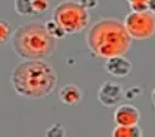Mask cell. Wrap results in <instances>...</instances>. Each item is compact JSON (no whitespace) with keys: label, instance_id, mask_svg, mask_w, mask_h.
Segmentation results:
<instances>
[{"label":"cell","instance_id":"obj_21","mask_svg":"<svg viewBox=\"0 0 155 137\" xmlns=\"http://www.w3.org/2000/svg\"><path fill=\"white\" fill-rule=\"evenodd\" d=\"M151 103H153L154 108H155V88L153 89V92H151Z\"/></svg>","mask_w":155,"mask_h":137},{"label":"cell","instance_id":"obj_10","mask_svg":"<svg viewBox=\"0 0 155 137\" xmlns=\"http://www.w3.org/2000/svg\"><path fill=\"white\" fill-rule=\"evenodd\" d=\"M143 130L141 127L137 125H130V126H121L117 125L114 131L112 136L114 137H143Z\"/></svg>","mask_w":155,"mask_h":137},{"label":"cell","instance_id":"obj_19","mask_svg":"<svg viewBox=\"0 0 155 137\" xmlns=\"http://www.w3.org/2000/svg\"><path fill=\"white\" fill-rule=\"evenodd\" d=\"M149 11L155 15V0H150L149 2Z\"/></svg>","mask_w":155,"mask_h":137},{"label":"cell","instance_id":"obj_14","mask_svg":"<svg viewBox=\"0 0 155 137\" xmlns=\"http://www.w3.org/2000/svg\"><path fill=\"white\" fill-rule=\"evenodd\" d=\"M10 34H12L10 24L5 19H2L0 20V42H2V44L6 43V40L9 39Z\"/></svg>","mask_w":155,"mask_h":137},{"label":"cell","instance_id":"obj_12","mask_svg":"<svg viewBox=\"0 0 155 137\" xmlns=\"http://www.w3.org/2000/svg\"><path fill=\"white\" fill-rule=\"evenodd\" d=\"M44 25H45V28H47L48 33H49L53 38H56L57 40H58V39H62V38H64V37L67 35V33L64 32V29L62 28L56 20H53V19L47 20V21L44 23Z\"/></svg>","mask_w":155,"mask_h":137},{"label":"cell","instance_id":"obj_15","mask_svg":"<svg viewBox=\"0 0 155 137\" xmlns=\"http://www.w3.org/2000/svg\"><path fill=\"white\" fill-rule=\"evenodd\" d=\"M32 4H33V9H34L35 15L44 14L49 8L48 0H32Z\"/></svg>","mask_w":155,"mask_h":137},{"label":"cell","instance_id":"obj_7","mask_svg":"<svg viewBox=\"0 0 155 137\" xmlns=\"http://www.w3.org/2000/svg\"><path fill=\"white\" fill-rule=\"evenodd\" d=\"M105 71L106 73L114 75L117 78H124L133 71V64L129 59H126L124 56H116L107 58L105 62Z\"/></svg>","mask_w":155,"mask_h":137},{"label":"cell","instance_id":"obj_17","mask_svg":"<svg viewBox=\"0 0 155 137\" xmlns=\"http://www.w3.org/2000/svg\"><path fill=\"white\" fill-rule=\"evenodd\" d=\"M131 13H145L149 11V3H137V4H129Z\"/></svg>","mask_w":155,"mask_h":137},{"label":"cell","instance_id":"obj_9","mask_svg":"<svg viewBox=\"0 0 155 137\" xmlns=\"http://www.w3.org/2000/svg\"><path fill=\"white\" fill-rule=\"evenodd\" d=\"M83 98V93L81 88L74 84H66L59 91V101L66 106H76Z\"/></svg>","mask_w":155,"mask_h":137},{"label":"cell","instance_id":"obj_11","mask_svg":"<svg viewBox=\"0 0 155 137\" xmlns=\"http://www.w3.org/2000/svg\"><path fill=\"white\" fill-rule=\"evenodd\" d=\"M14 10L17 14L21 15V17L35 15L32 0H14Z\"/></svg>","mask_w":155,"mask_h":137},{"label":"cell","instance_id":"obj_2","mask_svg":"<svg viewBox=\"0 0 155 137\" xmlns=\"http://www.w3.org/2000/svg\"><path fill=\"white\" fill-rule=\"evenodd\" d=\"M133 38L117 19H101L90 28L86 43L90 52L97 58L107 59L116 56H125L131 48Z\"/></svg>","mask_w":155,"mask_h":137},{"label":"cell","instance_id":"obj_3","mask_svg":"<svg viewBox=\"0 0 155 137\" xmlns=\"http://www.w3.org/2000/svg\"><path fill=\"white\" fill-rule=\"evenodd\" d=\"M12 48L19 58L47 59L57 49V39L53 38L44 24L32 21L20 25L12 35Z\"/></svg>","mask_w":155,"mask_h":137},{"label":"cell","instance_id":"obj_18","mask_svg":"<svg viewBox=\"0 0 155 137\" xmlns=\"http://www.w3.org/2000/svg\"><path fill=\"white\" fill-rule=\"evenodd\" d=\"M78 3L87 10H92L98 5V0H78Z\"/></svg>","mask_w":155,"mask_h":137},{"label":"cell","instance_id":"obj_5","mask_svg":"<svg viewBox=\"0 0 155 137\" xmlns=\"http://www.w3.org/2000/svg\"><path fill=\"white\" fill-rule=\"evenodd\" d=\"M124 25L133 39H150L155 35V15L150 11L130 13L124 20Z\"/></svg>","mask_w":155,"mask_h":137},{"label":"cell","instance_id":"obj_16","mask_svg":"<svg viewBox=\"0 0 155 137\" xmlns=\"http://www.w3.org/2000/svg\"><path fill=\"white\" fill-rule=\"evenodd\" d=\"M143 93V89L140 88V87H130V88H127L126 91H124V97L126 98V100H134V98H136V97H139Z\"/></svg>","mask_w":155,"mask_h":137},{"label":"cell","instance_id":"obj_13","mask_svg":"<svg viewBox=\"0 0 155 137\" xmlns=\"http://www.w3.org/2000/svg\"><path fill=\"white\" fill-rule=\"evenodd\" d=\"M44 135L45 137H66L67 132H66V128L61 123H54L53 126L45 130Z\"/></svg>","mask_w":155,"mask_h":137},{"label":"cell","instance_id":"obj_4","mask_svg":"<svg viewBox=\"0 0 155 137\" xmlns=\"http://www.w3.org/2000/svg\"><path fill=\"white\" fill-rule=\"evenodd\" d=\"M52 19L64 29L67 34H77L90 24V13L74 0H63L52 11Z\"/></svg>","mask_w":155,"mask_h":137},{"label":"cell","instance_id":"obj_20","mask_svg":"<svg viewBox=\"0 0 155 137\" xmlns=\"http://www.w3.org/2000/svg\"><path fill=\"white\" fill-rule=\"evenodd\" d=\"M150 0H127L129 4H137V3H149Z\"/></svg>","mask_w":155,"mask_h":137},{"label":"cell","instance_id":"obj_8","mask_svg":"<svg viewBox=\"0 0 155 137\" xmlns=\"http://www.w3.org/2000/svg\"><path fill=\"white\" fill-rule=\"evenodd\" d=\"M114 121L116 125L121 126L137 125L140 121V112L133 104H120L114 112Z\"/></svg>","mask_w":155,"mask_h":137},{"label":"cell","instance_id":"obj_1","mask_svg":"<svg viewBox=\"0 0 155 137\" xmlns=\"http://www.w3.org/2000/svg\"><path fill=\"white\" fill-rule=\"evenodd\" d=\"M58 77L54 68L44 59H29L14 67L10 83L18 96L41 100L48 97L57 87Z\"/></svg>","mask_w":155,"mask_h":137},{"label":"cell","instance_id":"obj_6","mask_svg":"<svg viewBox=\"0 0 155 137\" xmlns=\"http://www.w3.org/2000/svg\"><path fill=\"white\" fill-rule=\"evenodd\" d=\"M97 98L105 107H115L122 101L124 88L116 82H105L98 88Z\"/></svg>","mask_w":155,"mask_h":137}]
</instances>
